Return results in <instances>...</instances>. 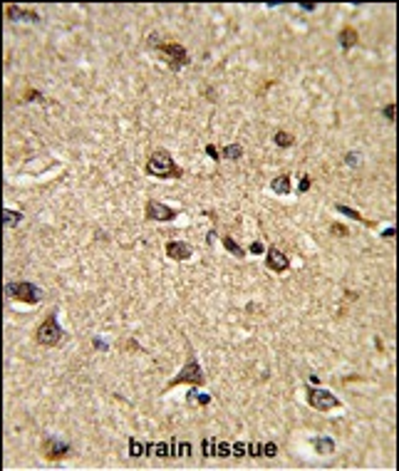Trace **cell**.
Masks as SVG:
<instances>
[{"instance_id": "obj_1", "label": "cell", "mask_w": 399, "mask_h": 471, "mask_svg": "<svg viewBox=\"0 0 399 471\" xmlns=\"http://www.w3.org/2000/svg\"><path fill=\"white\" fill-rule=\"evenodd\" d=\"M147 174L154 176V179H181L184 169L176 166L174 157L166 149H154L149 161H147Z\"/></svg>"}, {"instance_id": "obj_2", "label": "cell", "mask_w": 399, "mask_h": 471, "mask_svg": "<svg viewBox=\"0 0 399 471\" xmlns=\"http://www.w3.org/2000/svg\"><path fill=\"white\" fill-rule=\"evenodd\" d=\"M149 45L161 55V60H164V62L169 65V70H174V72H179L181 67H186V65L191 62V57H189V52H186V47H184L181 42H157V35H152Z\"/></svg>"}, {"instance_id": "obj_3", "label": "cell", "mask_w": 399, "mask_h": 471, "mask_svg": "<svg viewBox=\"0 0 399 471\" xmlns=\"http://www.w3.org/2000/svg\"><path fill=\"white\" fill-rule=\"evenodd\" d=\"M62 337H65V330L57 322V310H50V315L35 330V342L42 347H57L62 342Z\"/></svg>"}, {"instance_id": "obj_4", "label": "cell", "mask_w": 399, "mask_h": 471, "mask_svg": "<svg viewBox=\"0 0 399 471\" xmlns=\"http://www.w3.org/2000/svg\"><path fill=\"white\" fill-rule=\"evenodd\" d=\"M203 382H206V375H203V370H201L199 360H196V355H194V350H189V355H186V365L179 370V375L174 377V380H169V390L171 387H176V385H194V387H203Z\"/></svg>"}, {"instance_id": "obj_5", "label": "cell", "mask_w": 399, "mask_h": 471, "mask_svg": "<svg viewBox=\"0 0 399 471\" xmlns=\"http://www.w3.org/2000/svg\"><path fill=\"white\" fill-rule=\"evenodd\" d=\"M5 295L10 300H17V303H25V305H37L42 300V290L30 280H10V283H5Z\"/></svg>"}, {"instance_id": "obj_6", "label": "cell", "mask_w": 399, "mask_h": 471, "mask_svg": "<svg viewBox=\"0 0 399 471\" xmlns=\"http://www.w3.org/2000/svg\"><path fill=\"white\" fill-rule=\"evenodd\" d=\"M308 404L318 412H332L342 407V402L330 390H308Z\"/></svg>"}, {"instance_id": "obj_7", "label": "cell", "mask_w": 399, "mask_h": 471, "mask_svg": "<svg viewBox=\"0 0 399 471\" xmlns=\"http://www.w3.org/2000/svg\"><path fill=\"white\" fill-rule=\"evenodd\" d=\"M70 444L67 442H62V439H57V437H45L42 439V457L47 459V462H60L62 457H67L70 454Z\"/></svg>"}, {"instance_id": "obj_8", "label": "cell", "mask_w": 399, "mask_h": 471, "mask_svg": "<svg viewBox=\"0 0 399 471\" xmlns=\"http://www.w3.org/2000/svg\"><path fill=\"white\" fill-rule=\"evenodd\" d=\"M144 211H147V219H149V221H164V224H166V221H174V219L179 216L171 206H166V204H161V201H157V199H149Z\"/></svg>"}, {"instance_id": "obj_9", "label": "cell", "mask_w": 399, "mask_h": 471, "mask_svg": "<svg viewBox=\"0 0 399 471\" xmlns=\"http://www.w3.org/2000/svg\"><path fill=\"white\" fill-rule=\"evenodd\" d=\"M265 265H268V270H273V273H285V270L290 268V258H288L280 248L268 245V248H265Z\"/></svg>"}, {"instance_id": "obj_10", "label": "cell", "mask_w": 399, "mask_h": 471, "mask_svg": "<svg viewBox=\"0 0 399 471\" xmlns=\"http://www.w3.org/2000/svg\"><path fill=\"white\" fill-rule=\"evenodd\" d=\"M166 255L171 260H189L194 255V250H191V245L186 240H169L166 243Z\"/></svg>"}, {"instance_id": "obj_11", "label": "cell", "mask_w": 399, "mask_h": 471, "mask_svg": "<svg viewBox=\"0 0 399 471\" xmlns=\"http://www.w3.org/2000/svg\"><path fill=\"white\" fill-rule=\"evenodd\" d=\"M5 15H7V20H12V22H17V20L40 22V15H37L35 10H30V7H20V5H7V7H5Z\"/></svg>"}, {"instance_id": "obj_12", "label": "cell", "mask_w": 399, "mask_h": 471, "mask_svg": "<svg viewBox=\"0 0 399 471\" xmlns=\"http://www.w3.org/2000/svg\"><path fill=\"white\" fill-rule=\"evenodd\" d=\"M355 45H360V35H357V30L355 27H342L340 30V47L345 50V52H350Z\"/></svg>"}, {"instance_id": "obj_13", "label": "cell", "mask_w": 399, "mask_h": 471, "mask_svg": "<svg viewBox=\"0 0 399 471\" xmlns=\"http://www.w3.org/2000/svg\"><path fill=\"white\" fill-rule=\"evenodd\" d=\"M335 211L342 214V216H347V219H352V221H357V224H362V226H375V221L365 219L360 211H355V209H350V206H345V204H335Z\"/></svg>"}, {"instance_id": "obj_14", "label": "cell", "mask_w": 399, "mask_h": 471, "mask_svg": "<svg viewBox=\"0 0 399 471\" xmlns=\"http://www.w3.org/2000/svg\"><path fill=\"white\" fill-rule=\"evenodd\" d=\"M221 245H223V248L233 255V258H245V255H248V250H245L243 245H238L231 236H221Z\"/></svg>"}, {"instance_id": "obj_15", "label": "cell", "mask_w": 399, "mask_h": 471, "mask_svg": "<svg viewBox=\"0 0 399 471\" xmlns=\"http://www.w3.org/2000/svg\"><path fill=\"white\" fill-rule=\"evenodd\" d=\"M270 189H273L278 196H288V194H290V176H288V174L275 176V179H273V184H270Z\"/></svg>"}, {"instance_id": "obj_16", "label": "cell", "mask_w": 399, "mask_h": 471, "mask_svg": "<svg viewBox=\"0 0 399 471\" xmlns=\"http://www.w3.org/2000/svg\"><path fill=\"white\" fill-rule=\"evenodd\" d=\"M313 449H315L318 454H332V452H335V442H332L330 437H315V439H313Z\"/></svg>"}, {"instance_id": "obj_17", "label": "cell", "mask_w": 399, "mask_h": 471, "mask_svg": "<svg viewBox=\"0 0 399 471\" xmlns=\"http://www.w3.org/2000/svg\"><path fill=\"white\" fill-rule=\"evenodd\" d=\"M186 404H191V407H206V404H211V394H203L199 390H191V392L186 394Z\"/></svg>"}, {"instance_id": "obj_18", "label": "cell", "mask_w": 399, "mask_h": 471, "mask_svg": "<svg viewBox=\"0 0 399 471\" xmlns=\"http://www.w3.org/2000/svg\"><path fill=\"white\" fill-rule=\"evenodd\" d=\"M22 221V214L20 211H12V209H2V226L5 229H12Z\"/></svg>"}, {"instance_id": "obj_19", "label": "cell", "mask_w": 399, "mask_h": 471, "mask_svg": "<svg viewBox=\"0 0 399 471\" xmlns=\"http://www.w3.org/2000/svg\"><path fill=\"white\" fill-rule=\"evenodd\" d=\"M221 157H223V159H231V161H238V159L243 157V147H240V144H228V147L221 149Z\"/></svg>"}, {"instance_id": "obj_20", "label": "cell", "mask_w": 399, "mask_h": 471, "mask_svg": "<svg viewBox=\"0 0 399 471\" xmlns=\"http://www.w3.org/2000/svg\"><path fill=\"white\" fill-rule=\"evenodd\" d=\"M273 142H275V144H278L280 149H290V147L295 144V137L280 129V132H275V137H273Z\"/></svg>"}, {"instance_id": "obj_21", "label": "cell", "mask_w": 399, "mask_h": 471, "mask_svg": "<svg viewBox=\"0 0 399 471\" xmlns=\"http://www.w3.org/2000/svg\"><path fill=\"white\" fill-rule=\"evenodd\" d=\"M129 457H147V444H142L139 439H134V437H129Z\"/></svg>"}, {"instance_id": "obj_22", "label": "cell", "mask_w": 399, "mask_h": 471, "mask_svg": "<svg viewBox=\"0 0 399 471\" xmlns=\"http://www.w3.org/2000/svg\"><path fill=\"white\" fill-rule=\"evenodd\" d=\"M20 102L25 104V102H47V99H45L42 92H37V89H25V94H22Z\"/></svg>"}, {"instance_id": "obj_23", "label": "cell", "mask_w": 399, "mask_h": 471, "mask_svg": "<svg viewBox=\"0 0 399 471\" xmlns=\"http://www.w3.org/2000/svg\"><path fill=\"white\" fill-rule=\"evenodd\" d=\"M345 164H347V166H352V169H357V166L362 164V159H360V154H357V152H347V154H345Z\"/></svg>"}, {"instance_id": "obj_24", "label": "cell", "mask_w": 399, "mask_h": 471, "mask_svg": "<svg viewBox=\"0 0 399 471\" xmlns=\"http://www.w3.org/2000/svg\"><path fill=\"white\" fill-rule=\"evenodd\" d=\"M245 454L248 457H263V444H258V442L245 444Z\"/></svg>"}, {"instance_id": "obj_25", "label": "cell", "mask_w": 399, "mask_h": 471, "mask_svg": "<svg viewBox=\"0 0 399 471\" xmlns=\"http://www.w3.org/2000/svg\"><path fill=\"white\" fill-rule=\"evenodd\" d=\"M330 234L337 236V238H345V236H350V231H347L342 224H330Z\"/></svg>"}, {"instance_id": "obj_26", "label": "cell", "mask_w": 399, "mask_h": 471, "mask_svg": "<svg viewBox=\"0 0 399 471\" xmlns=\"http://www.w3.org/2000/svg\"><path fill=\"white\" fill-rule=\"evenodd\" d=\"M310 186H313V179L305 174V176H300V184H298V194H305V191H310Z\"/></svg>"}, {"instance_id": "obj_27", "label": "cell", "mask_w": 399, "mask_h": 471, "mask_svg": "<svg viewBox=\"0 0 399 471\" xmlns=\"http://www.w3.org/2000/svg\"><path fill=\"white\" fill-rule=\"evenodd\" d=\"M263 457H268V459L278 457V447H275L273 442H265V444H263Z\"/></svg>"}, {"instance_id": "obj_28", "label": "cell", "mask_w": 399, "mask_h": 471, "mask_svg": "<svg viewBox=\"0 0 399 471\" xmlns=\"http://www.w3.org/2000/svg\"><path fill=\"white\" fill-rule=\"evenodd\" d=\"M248 253H253V255H263V253H265V245H263L260 240H253V243L248 245Z\"/></svg>"}, {"instance_id": "obj_29", "label": "cell", "mask_w": 399, "mask_h": 471, "mask_svg": "<svg viewBox=\"0 0 399 471\" xmlns=\"http://www.w3.org/2000/svg\"><path fill=\"white\" fill-rule=\"evenodd\" d=\"M206 154H208V157H211L213 161H221V152H218V149H216L213 144H206Z\"/></svg>"}, {"instance_id": "obj_30", "label": "cell", "mask_w": 399, "mask_h": 471, "mask_svg": "<svg viewBox=\"0 0 399 471\" xmlns=\"http://www.w3.org/2000/svg\"><path fill=\"white\" fill-rule=\"evenodd\" d=\"M216 457H231V444H223V442H221V444L216 447Z\"/></svg>"}, {"instance_id": "obj_31", "label": "cell", "mask_w": 399, "mask_h": 471, "mask_svg": "<svg viewBox=\"0 0 399 471\" xmlns=\"http://www.w3.org/2000/svg\"><path fill=\"white\" fill-rule=\"evenodd\" d=\"M231 452H233V457H245V444H233Z\"/></svg>"}, {"instance_id": "obj_32", "label": "cell", "mask_w": 399, "mask_h": 471, "mask_svg": "<svg viewBox=\"0 0 399 471\" xmlns=\"http://www.w3.org/2000/svg\"><path fill=\"white\" fill-rule=\"evenodd\" d=\"M382 114H385L390 122H395V104H387V107L382 109Z\"/></svg>"}, {"instance_id": "obj_33", "label": "cell", "mask_w": 399, "mask_h": 471, "mask_svg": "<svg viewBox=\"0 0 399 471\" xmlns=\"http://www.w3.org/2000/svg\"><path fill=\"white\" fill-rule=\"evenodd\" d=\"M395 234H397L395 229H385V231H382V238H385V240H392V238H395Z\"/></svg>"}, {"instance_id": "obj_34", "label": "cell", "mask_w": 399, "mask_h": 471, "mask_svg": "<svg viewBox=\"0 0 399 471\" xmlns=\"http://www.w3.org/2000/svg\"><path fill=\"white\" fill-rule=\"evenodd\" d=\"M300 7H303V10H308V12H313L318 5H315V2H300Z\"/></svg>"}, {"instance_id": "obj_35", "label": "cell", "mask_w": 399, "mask_h": 471, "mask_svg": "<svg viewBox=\"0 0 399 471\" xmlns=\"http://www.w3.org/2000/svg\"><path fill=\"white\" fill-rule=\"evenodd\" d=\"M94 347H99V350H109L107 342H102V340H97V337H94Z\"/></svg>"}, {"instance_id": "obj_36", "label": "cell", "mask_w": 399, "mask_h": 471, "mask_svg": "<svg viewBox=\"0 0 399 471\" xmlns=\"http://www.w3.org/2000/svg\"><path fill=\"white\" fill-rule=\"evenodd\" d=\"M124 347H127V350H142V347H139V345H137V342H134V340H129V342H127V345H124Z\"/></svg>"}]
</instances>
